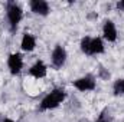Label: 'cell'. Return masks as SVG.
<instances>
[{
  "label": "cell",
  "mask_w": 124,
  "mask_h": 122,
  "mask_svg": "<svg viewBox=\"0 0 124 122\" xmlns=\"http://www.w3.org/2000/svg\"><path fill=\"white\" fill-rule=\"evenodd\" d=\"M117 9H118V10H124V0L117 1Z\"/></svg>",
  "instance_id": "14"
},
{
  "label": "cell",
  "mask_w": 124,
  "mask_h": 122,
  "mask_svg": "<svg viewBox=\"0 0 124 122\" xmlns=\"http://www.w3.org/2000/svg\"><path fill=\"white\" fill-rule=\"evenodd\" d=\"M68 58V53H66V49L61 46V45H56L52 50V55H51V62H52V66L55 69H61L62 66L65 65Z\"/></svg>",
  "instance_id": "3"
},
{
  "label": "cell",
  "mask_w": 124,
  "mask_h": 122,
  "mask_svg": "<svg viewBox=\"0 0 124 122\" xmlns=\"http://www.w3.org/2000/svg\"><path fill=\"white\" fill-rule=\"evenodd\" d=\"M46 73H48V68H46V65L42 61H38L36 63H33L31 66V69H29V75L33 76V78H36V79L45 78Z\"/></svg>",
  "instance_id": "8"
},
{
  "label": "cell",
  "mask_w": 124,
  "mask_h": 122,
  "mask_svg": "<svg viewBox=\"0 0 124 122\" xmlns=\"http://www.w3.org/2000/svg\"><path fill=\"white\" fill-rule=\"evenodd\" d=\"M66 98V92L61 89V88H56L52 92H49L40 102V111H49V109H55L61 105L62 102L65 101Z\"/></svg>",
  "instance_id": "1"
},
{
  "label": "cell",
  "mask_w": 124,
  "mask_h": 122,
  "mask_svg": "<svg viewBox=\"0 0 124 122\" xmlns=\"http://www.w3.org/2000/svg\"><path fill=\"white\" fill-rule=\"evenodd\" d=\"M20 47L25 52H32L36 47V37L31 33H25L22 36V40H20Z\"/></svg>",
  "instance_id": "9"
},
{
  "label": "cell",
  "mask_w": 124,
  "mask_h": 122,
  "mask_svg": "<svg viewBox=\"0 0 124 122\" xmlns=\"http://www.w3.org/2000/svg\"><path fill=\"white\" fill-rule=\"evenodd\" d=\"M114 95H124V79H117L113 85Z\"/></svg>",
  "instance_id": "12"
},
{
  "label": "cell",
  "mask_w": 124,
  "mask_h": 122,
  "mask_svg": "<svg viewBox=\"0 0 124 122\" xmlns=\"http://www.w3.org/2000/svg\"><path fill=\"white\" fill-rule=\"evenodd\" d=\"M6 16H7V20H9L10 30L15 32L17 29L19 23L22 22V19H23V10H22V7L17 3L9 1L6 4Z\"/></svg>",
  "instance_id": "2"
},
{
  "label": "cell",
  "mask_w": 124,
  "mask_h": 122,
  "mask_svg": "<svg viewBox=\"0 0 124 122\" xmlns=\"http://www.w3.org/2000/svg\"><path fill=\"white\" fill-rule=\"evenodd\" d=\"M74 88L78 89L81 92H88V91H94L95 86H97V82H95V78L93 75H85L82 78H78L77 81H74Z\"/></svg>",
  "instance_id": "4"
},
{
  "label": "cell",
  "mask_w": 124,
  "mask_h": 122,
  "mask_svg": "<svg viewBox=\"0 0 124 122\" xmlns=\"http://www.w3.org/2000/svg\"><path fill=\"white\" fill-rule=\"evenodd\" d=\"M3 122H15L13 119H10V118H6V119H3Z\"/></svg>",
  "instance_id": "15"
},
{
  "label": "cell",
  "mask_w": 124,
  "mask_h": 122,
  "mask_svg": "<svg viewBox=\"0 0 124 122\" xmlns=\"http://www.w3.org/2000/svg\"><path fill=\"white\" fill-rule=\"evenodd\" d=\"M95 122H110V119H108V118L105 116V114L102 112V114H101V115L98 116V119H97Z\"/></svg>",
  "instance_id": "13"
},
{
  "label": "cell",
  "mask_w": 124,
  "mask_h": 122,
  "mask_svg": "<svg viewBox=\"0 0 124 122\" xmlns=\"http://www.w3.org/2000/svg\"><path fill=\"white\" fill-rule=\"evenodd\" d=\"M7 68L12 75H19L23 69V58L20 53H12L7 58Z\"/></svg>",
  "instance_id": "5"
},
{
  "label": "cell",
  "mask_w": 124,
  "mask_h": 122,
  "mask_svg": "<svg viewBox=\"0 0 124 122\" xmlns=\"http://www.w3.org/2000/svg\"><path fill=\"white\" fill-rule=\"evenodd\" d=\"M102 34L107 42H116L117 40V27L113 20H105L102 26Z\"/></svg>",
  "instance_id": "7"
},
{
  "label": "cell",
  "mask_w": 124,
  "mask_h": 122,
  "mask_svg": "<svg viewBox=\"0 0 124 122\" xmlns=\"http://www.w3.org/2000/svg\"><path fill=\"white\" fill-rule=\"evenodd\" d=\"M90 46H91V37H90V36L82 37V39H81V43H79L81 52L85 53V55H90Z\"/></svg>",
  "instance_id": "11"
},
{
  "label": "cell",
  "mask_w": 124,
  "mask_h": 122,
  "mask_svg": "<svg viewBox=\"0 0 124 122\" xmlns=\"http://www.w3.org/2000/svg\"><path fill=\"white\" fill-rule=\"evenodd\" d=\"M31 10L35 14L48 16L49 12H51V7H49L48 1H45V0H32L31 1Z\"/></svg>",
  "instance_id": "6"
},
{
  "label": "cell",
  "mask_w": 124,
  "mask_h": 122,
  "mask_svg": "<svg viewBox=\"0 0 124 122\" xmlns=\"http://www.w3.org/2000/svg\"><path fill=\"white\" fill-rule=\"evenodd\" d=\"M104 50H105L104 40L101 37H91L90 55H101V53H104Z\"/></svg>",
  "instance_id": "10"
}]
</instances>
